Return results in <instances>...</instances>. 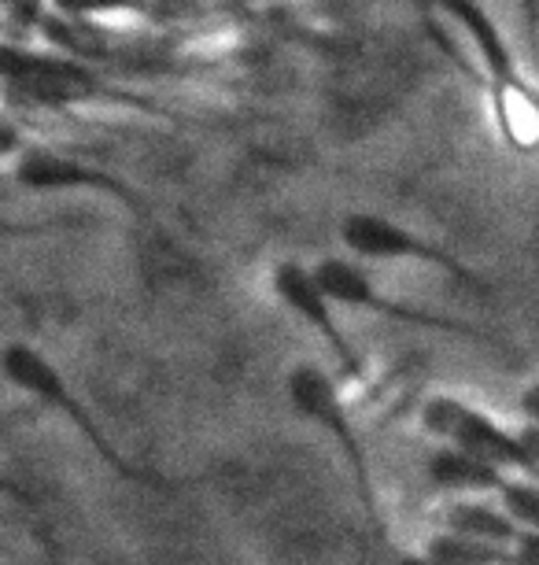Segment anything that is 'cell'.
Listing matches in <instances>:
<instances>
[{
    "label": "cell",
    "instance_id": "obj_3",
    "mask_svg": "<svg viewBox=\"0 0 539 565\" xmlns=\"http://www.w3.org/2000/svg\"><path fill=\"white\" fill-rule=\"evenodd\" d=\"M284 399H289L295 418L306 422L311 429H319L325 440L341 451L358 507H363V514L369 518V525H374L377 540L388 543V518H385V510H380L374 462H369L363 433H358L355 414L347 407L341 385L333 381V373L319 366V362H300V366H292L284 373Z\"/></svg>",
    "mask_w": 539,
    "mask_h": 565
},
{
    "label": "cell",
    "instance_id": "obj_15",
    "mask_svg": "<svg viewBox=\"0 0 539 565\" xmlns=\"http://www.w3.org/2000/svg\"><path fill=\"white\" fill-rule=\"evenodd\" d=\"M521 440L528 447V458H532V466H536V477H539V425H525L521 429ZM532 477V481H536Z\"/></svg>",
    "mask_w": 539,
    "mask_h": 565
},
{
    "label": "cell",
    "instance_id": "obj_10",
    "mask_svg": "<svg viewBox=\"0 0 539 565\" xmlns=\"http://www.w3.org/2000/svg\"><path fill=\"white\" fill-rule=\"evenodd\" d=\"M440 529L481 540V543H495V547H517L525 536V529L517 525L499 503H488V499H454V503L443 510Z\"/></svg>",
    "mask_w": 539,
    "mask_h": 565
},
{
    "label": "cell",
    "instance_id": "obj_13",
    "mask_svg": "<svg viewBox=\"0 0 539 565\" xmlns=\"http://www.w3.org/2000/svg\"><path fill=\"white\" fill-rule=\"evenodd\" d=\"M517 407H521V414L528 418V425H539V381L536 385H528L521 392V399H517Z\"/></svg>",
    "mask_w": 539,
    "mask_h": 565
},
{
    "label": "cell",
    "instance_id": "obj_1",
    "mask_svg": "<svg viewBox=\"0 0 539 565\" xmlns=\"http://www.w3.org/2000/svg\"><path fill=\"white\" fill-rule=\"evenodd\" d=\"M440 15H448L462 34L470 38L473 52L481 60V89L488 100L492 122L499 141L517 156L539 152V85L528 78L517 63V52L506 41L503 26L484 4H443Z\"/></svg>",
    "mask_w": 539,
    "mask_h": 565
},
{
    "label": "cell",
    "instance_id": "obj_12",
    "mask_svg": "<svg viewBox=\"0 0 539 565\" xmlns=\"http://www.w3.org/2000/svg\"><path fill=\"white\" fill-rule=\"evenodd\" d=\"M499 507L525 532L539 536V481H532V477H510L499 495Z\"/></svg>",
    "mask_w": 539,
    "mask_h": 565
},
{
    "label": "cell",
    "instance_id": "obj_11",
    "mask_svg": "<svg viewBox=\"0 0 539 565\" xmlns=\"http://www.w3.org/2000/svg\"><path fill=\"white\" fill-rule=\"evenodd\" d=\"M421 554L436 565H521L517 547H495V543L459 536V532H448V529H440Z\"/></svg>",
    "mask_w": 539,
    "mask_h": 565
},
{
    "label": "cell",
    "instance_id": "obj_7",
    "mask_svg": "<svg viewBox=\"0 0 539 565\" xmlns=\"http://www.w3.org/2000/svg\"><path fill=\"white\" fill-rule=\"evenodd\" d=\"M270 289L284 311H289L306 333H314V340L330 351V359H333V366L341 370V377L363 385L366 359L355 340L344 333V326L336 322V303L319 285L314 266H303L300 259H281L270 274Z\"/></svg>",
    "mask_w": 539,
    "mask_h": 565
},
{
    "label": "cell",
    "instance_id": "obj_8",
    "mask_svg": "<svg viewBox=\"0 0 539 565\" xmlns=\"http://www.w3.org/2000/svg\"><path fill=\"white\" fill-rule=\"evenodd\" d=\"M12 178L26 193H97L111 196L115 204H122L130 215H137L148 226H155L152 204L137 193V189L122 174H111L97 163H86L78 156L56 152V148H26L23 156L12 163Z\"/></svg>",
    "mask_w": 539,
    "mask_h": 565
},
{
    "label": "cell",
    "instance_id": "obj_9",
    "mask_svg": "<svg viewBox=\"0 0 539 565\" xmlns=\"http://www.w3.org/2000/svg\"><path fill=\"white\" fill-rule=\"evenodd\" d=\"M425 477L436 492L466 495V499H488V495L499 499L506 481H510V473L459 451V447H436V451L425 458Z\"/></svg>",
    "mask_w": 539,
    "mask_h": 565
},
{
    "label": "cell",
    "instance_id": "obj_14",
    "mask_svg": "<svg viewBox=\"0 0 539 565\" xmlns=\"http://www.w3.org/2000/svg\"><path fill=\"white\" fill-rule=\"evenodd\" d=\"M517 554H521V565H539V536L525 532L521 543H517Z\"/></svg>",
    "mask_w": 539,
    "mask_h": 565
},
{
    "label": "cell",
    "instance_id": "obj_16",
    "mask_svg": "<svg viewBox=\"0 0 539 565\" xmlns=\"http://www.w3.org/2000/svg\"><path fill=\"white\" fill-rule=\"evenodd\" d=\"M396 565H436V562L425 558V554H403V558H399Z\"/></svg>",
    "mask_w": 539,
    "mask_h": 565
},
{
    "label": "cell",
    "instance_id": "obj_4",
    "mask_svg": "<svg viewBox=\"0 0 539 565\" xmlns=\"http://www.w3.org/2000/svg\"><path fill=\"white\" fill-rule=\"evenodd\" d=\"M314 274H319V285L325 296L341 307V311H358V315H377L385 322L396 326H410V329H429V333H443V337H459V340H473V344H503L495 333H484V329L459 322V318L436 315L429 307H414L403 300H392L388 292L377 289V281L369 277V270L355 259H341V255H330V259L314 263Z\"/></svg>",
    "mask_w": 539,
    "mask_h": 565
},
{
    "label": "cell",
    "instance_id": "obj_6",
    "mask_svg": "<svg viewBox=\"0 0 539 565\" xmlns=\"http://www.w3.org/2000/svg\"><path fill=\"white\" fill-rule=\"evenodd\" d=\"M418 422L432 440H440V447H459V451L481 458V462L503 469V473L536 477L521 429H503L488 411L473 407L462 396H429L421 403Z\"/></svg>",
    "mask_w": 539,
    "mask_h": 565
},
{
    "label": "cell",
    "instance_id": "obj_2",
    "mask_svg": "<svg viewBox=\"0 0 539 565\" xmlns=\"http://www.w3.org/2000/svg\"><path fill=\"white\" fill-rule=\"evenodd\" d=\"M0 366H4L8 385L15 392H23L26 399L41 403V407L52 414H60L63 422H71V429L93 447V455H97L115 477H122V481H130V484H141V488H160V492L177 488V481H171V477L137 466L119 451V444L111 440V433L104 429L97 414L82 403V396L71 388V381L63 377V370L45 355V351H37L34 344H23V340H12V344L4 348Z\"/></svg>",
    "mask_w": 539,
    "mask_h": 565
},
{
    "label": "cell",
    "instance_id": "obj_5",
    "mask_svg": "<svg viewBox=\"0 0 539 565\" xmlns=\"http://www.w3.org/2000/svg\"><path fill=\"white\" fill-rule=\"evenodd\" d=\"M341 241H344V248L352 259L429 266V270H440V274H448L451 281L488 296V281H484L470 263H462L459 255L448 252L443 244H432L425 233L410 230V226H403V222H396L388 215H377V211H352V215H344Z\"/></svg>",
    "mask_w": 539,
    "mask_h": 565
},
{
    "label": "cell",
    "instance_id": "obj_17",
    "mask_svg": "<svg viewBox=\"0 0 539 565\" xmlns=\"http://www.w3.org/2000/svg\"><path fill=\"white\" fill-rule=\"evenodd\" d=\"M536 481H539V477H536Z\"/></svg>",
    "mask_w": 539,
    "mask_h": 565
}]
</instances>
